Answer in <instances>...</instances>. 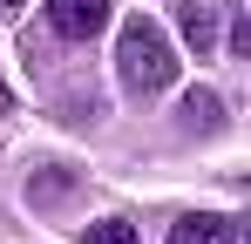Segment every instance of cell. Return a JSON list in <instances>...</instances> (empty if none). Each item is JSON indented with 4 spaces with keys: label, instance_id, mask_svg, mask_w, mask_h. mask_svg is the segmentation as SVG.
Returning a JSON list of instances; mask_svg holds the SVG:
<instances>
[{
    "label": "cell",
    "instance_id": "2",
    "mask_svg": "<svg viewBox=\"0 0 251 244\" xmlns=\"http://www.w3.org/2000/svg\"><path fill=\"white\" fill-rule=\"evenodd\" d=\"M48 21H54V34L88 41V34H102V21H109V0H48Z\"/></svg>",
    "mask_w": 251,
    "mask_h": 244
},
{
    "label": "cell",
    "instance_id": "7",
    "mask_svg": "<svg viewBox=\"0 0 251 244\" xmlns=\"http://www.w3.org/2000/svg\"><path fill=\"white\" fill-rule=\"evenodd\" d=\"M0 109H7V88H0Z\"/></svg>",
    "mask_w": 251,
    "mask_h": 244
},
{
    "label": "cell",
    "instance_id": "3",
    "mask_svg": "<svg viewBox=\"0 0 251 244\" xmlns=\"http://www.w3.org/2000/svg\"><path fill=\"white\" fill-rule=\"evenodd\" d=\"M170 244H238V224L231 217H183V224H170Z\"/></svg>",
    "mask_w": 251,
    "mask_h": 244
},
{
    "label": "cell",
    "instance_id": "5",
    "mask_svg": "<svg viewBox=\"0 0 251 244\" xmlns=\"http://www.w3.org/2000/svg\"><path fill=\"white\" fill-rule=\"evenodd\" d=\"M88 244H136V224L129 217H102V224H88Z\"/></svg>",
    "mask_w": 251,
    "mask_h": 244
},
{
    "label": "cell",
    "instance_id": "4",
    "mask_svg": "<svg viewBox=\"0 0 251 244\" xmlns=\"http://www.w3.org/2000/svg\"><path fill=\"white\" fill-rule=\"evenodd\" d=\"M183 41L210 54V41H217V7H197V0H183Z\"/></svg>",
    "mask_w": 251,
    "mask_h": 244
},
{
    "label": "cell",
    "instance_id": "6",
    "mask_svg": "<svg viewBox=\"0 0 251 244\" xmlns=\"http://www.w3.org/2000/svg\"><path fill=\"white\" fill-rule=\"evenodd\" d=\"M183 116L210 129V122H217V95H204V88H190V95H183Z\"/></svg>",
    "mask_w": 251,
    "mask_h": 244
},
{
    "label": "cell",
    "instance_id": "1",
    "mask_svg": "<svg viewBox=\"0 0 251 244\" xmlns=\"http://www.w3.org/2000/svg\"><path fill=\"white\" fill-rule=\"evenodd\" d=\"M116 68H123V81L136 88V95H156V88H170L176 81V54H170V41L156 21H129L123 41H116Z\"/></svg>",
    "mask_w": 251,
    "mask_h": 244
}]
</instances>
